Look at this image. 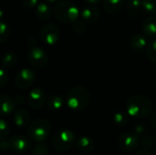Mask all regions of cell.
<instances>
[{
	"label": "cell",
	"mask_w": 156,
	"mask_h": 155,
	"mask_svg": "<svg viewBox=\"0 0 156 155\" xmlns=\"http://www.w3.org/2000/svg\"><path fill=\"white\" fill-rule=\"evenodd\" d=\"M154 105L152 100L144 95H135L131 97L126 104L127 113L135 118H144L153 111Z\"/></svg>",
	"instance_id": "cell-1"
},
{
	"label": "cell",
	"mask_w": 156,
	"mask_h": 155,
	"mask_svg": "<svg viewBox=\"0 0 156 155\" xmlns=\"http://www.w3.org/2000/svg\"><path fill=\"white\" fill-rule=\"evenodd\" d=\"M90 101V94L84 87H75L67 95V105L72 111H82L86 109Z\"/></svg>",
	"instance_id": "cell-2"
},
{
	"label": "cell",
	"mask_w": 156,
	"mask_h": 155,
	"mask_svg": "<svg viewBox=\"0 0 156 155\" xmlns=\"http://www.w3.org/2000/svg\"><path fill=\"white\" fill-rule=\"evenodd\" d=\"M53 14L58 21L69 24L77 20L80 11L69 1H60L55 5Z\"/></svg>",
	"instance_id": "cell-3"
},
{
	"label": "cell",
	"mask_w": 156,
	"mask_h": 155,
	"mask_svg": "<svg viewBox=\"0 0 156 155\" xmlns=\"http://www.w3.org/2000/svg\"><path fill=\"white\" fill-rule=\"evenodd\" d=\"M51 132V125L46 119H37L29 124L27 133L29 138L37 143L46 141Z\"/></svg>",
	"instance_id": "cell-4"
},
{
	"label": "cell",
	"mask_w": 156,
	"mask_h": 155,
	"mask_svg": "<svg viewBox=\"0 0 156 155\" xmlns=\"http://www.w3.org/2000/svg\"><path fill=\"white\" fill-rule=\"evenodd\" d=\"M75 135L74 133L67 129L58 131L51 140V144L54 150L57 152H67L75 144Z\"/></svg>",
	"instance_id": "cell-5"
},
{
	"label": "cell",
	"mask_w": 156,
	"mask_h": 155,
	"mask_svg": "<svg viewBox=\"0 0 156 155\" xmlns=\"http://www.w3.org/2000/svg\"><path fill=\"white\" fill-rule=\"evenodd\" d=\"M120 148L124 152H133L140 145V138L136 133L125 132L122 133L118 139Z\"/></svg>",
	"instance_id": "cell-6"
},
{
	"label": "cell",
	"mask_w": 156,
	"mask_h": 155,
	"mask_svg": "<svg viewBox=\"0 0 156 155\" xmlns=\"http://www.w3.org/2000/svg\"><path fill=\"white\" fill-rule=\"evenodd\" d=\"M59 35L60 34L58 28L51 24L45 25L40 31V37L42 41L48 46L55 45L58 41Z\"/></svg>",
	"instance_id": "cell-7"
},
{
	"label": "cell",
	"mask_w": 156,
	"mask_h": 155,
	"mask_svg": "<svg viewBox=\"0 0 156 155\" xmlns=\"http://www.w3.org/2000/svg\"><path fill=\"white\" fill-rule=\"evenodd\" d=\"M27 58L29 63L37 69L44 68L48 64V57L45 51L40 48H32L27 53Z\"/></svg>",
	"instance_id": "cell-8"
},
{
	"label": "cell",
	"mask_w": 156,
	"mask_h": 155,
	"mask_svg": "<svg viewBox=\"0 0 156 155\" xmlns=\"http://www.w3.org/2000/svg\"><path fill=\"white\" fill-rule=\"evenodd\" d=\"M10 151L15 153H25L30 148V141L24 135L16 134L11 136L8 140Z\"/></svg>",
	"instance_id": "cell-9"
},
{
	"label": "cell",
	"mask_w": 156,
	"mask_h": 155,
	"mask_svg": "<svg viewBox=\"0 0 156 155\" xmlns=\"http://www.w3.org/2000/svg\"><path fill=\"white\" fill-rule=\"evenodd\" d=\"M35 80V74L29 69H23L16 76L15 84L20 90H26L29 88Z\"/></svg>",
	"instance_id": "cell-10"
},
{
	"label": "cell",
	"mask_w": 156,
	"mask_h": 155,
	"mask_svg": "<svg viewBox=\"0 0 156 155\" xmlns=\"http://www.w3.org/2000/svg\"><path fill=\"white\" fill-rule=\"evenodd\" d=\"M45 93L40 88L32 89L28 94L27 101L33 110H39L45 103Z\"/></svg>",
	"instance_id": "cell-11"
},
{
	"label": "cell",
	"mask_w": 156,
	"mask_h": 155,
	"mask_svg": "<svg viewBox=\"0 0 156 155\" xmlns=\"http://www.w3.org/2000/svg\"><path fill=\"white\" fill-rule=\"evenodd\" d=\"M14 122L15 124L19 128L27 127L31 123V117L29 112L24 109L17 110L14 114Z\"/></svg>",
	"instance_id": "cell-12"
},
{
	"label": "cell",
	"mask_w": 156,
	"mask_h": 155,
	"mask_svg": "<svg viewBox=\"0 0 156 155\" xmlns=\"http://www.w3.org/2000/svg\"><path fill=\"white\" fill-rule=\"evenodd\" d=\"M15 110V101L5 94H0V115H9Z\"/></svg>",
	"instance_id": "cell-13"
},
{
	"label": "cell",
	"mask_w": 156,
	"mask_h": 155,
	"mask_svg": "<svg viewBox=\"0 0 156 155\" xmlns=\"http://www.w3.org/2000/svg\"><path fill=\"white\" fill-rule=\"evenodd\" d=\"M131 45L134 50L138 52H143L144 50L147 49L148 45H149L147 37L141 35V34L134 35L131 39Z\"/></svg>",
	"instance_id": "cell-14"
},
{
	"label": "cell",
	"mask_w": 156,
	"mask_h": 155,
	"mask_svg": "<svg viewBox=\"0 0 156 155\" xmlns=\"http://www.w3.org/2000/svg\"><path fill=\"white\" fill-rule=\"evenodd\" d=\"M143 32L147 37H156V16H151L143 23Z\"/></svg>",
	"instance_id": "cell-15"
},
{
	"label": "cell",
	"mask_w": 156,
	"mask_h": 155,
	"mask_svg": "<svg viewBox=\"0 0 156 155\" xmlns=\"http://www.w3.org/2000/svg\"><path fill=\"white\" fill-rule=\"evenodd\" d=\"M77 148L82 153H90L93 151L95 143L91 137L81 136L76 141Z\"/></svg>",
	"instance_id": "cell-16"
},
{
	"label": "cell",
	"mask_w": 156,
	"mask_h": 155,
	"mask_svg": "<svg viewBox=\"0 0 156 155\" xmlns=\"http://www.w3.org/2000/svg\"><path fill=\"white\" fill-rule=\"evenodd\" d=\"M81 17L86 23H93L100 17V11L94 6L85 7L81 11Z\"/></svg>",
	"instance_id": "cell-17"
},
{
	"label": "cell",
	"mask_w": 156,
	"mask_h": 155,
	"mask_svg": "<svg viewBox=\"0 0 156 155\" xmlns=\"http://www.w3.org/2000/svg\"><path fill=\"white\" fill-rule=\"evenodd\" d=\"M127 9L131 16L138 17L144 11L142 0H128L127 1Z\"/></svg>",
	"instance_id": "cell-18"
},
{
	"label": "cell",
	"mask_w": 156,
	"mask_h": 155,
	"mask_svg": "<svg viewBox=\"0 0 156 155\" xmlns=\"http://www.w3.org/2000/svg\"><path fill=\"white\" fill-rule=\"evenodd\" d=\"M124 0H104V8L109 14H117L122 8Z\"/></svg>",
	"instance_id": "cell-19"
},
{
	"label": "cell",
	"mask_w": 156,
	"mask_h": 155,
	"mask_svg": "<svg viewBox=\"0 0 156 155\" xmlns=\"http://www.w3.org/2000/svg\"><path fill=\"white\" fill-rule=\"evenodd\" d=\"M36 15L41 20H48L52 16V10L45 3H40L36 7Z\"/></svg>",
	"instance_id": "cell-20"
},
{
	"label": "cell",
	"mask_w": 156,
	"mask_h": 155,
	"mask_svg": "<svg viewBox=\"0 0 156 155\" xmlns=\"http://www.w3.org/2000/svg\"><path fill=\"white\" fill-rule=\"evenodd\" d=\"M47 105L49 110L57 111L62 109L64 105V100L62 97H60L59 95H51L47 100Z\"/></svg>",
	"instance_id": "cell-21"
},
{
	"label": "cell",
	"mask_w": 156,
	"mask_h": 155,
	"mask_svg": "<svg viewBox=\"0 0 156 155\" xmlns=\"http://www.w3.org/2000/svg\"><path fill=\"white\" fill-rule=\"evenodd\" d=\"M16 61H17L16 54L14 53V52H9V53H6L3 57V58H2V66L7 69L12 68L16 63Z\"/></svg>",
	"instance_id": "cell-22"
},
{
	"label": "cell",
	"mask_w": 156,
	"mask_h": 155,
	"mask_svg": "<svg viewBox=\"0 0 156 155\" xmlns=\"http://www.w3.org/2000/svg\"><path fill=\"white\" fill-rule=\"evenodd\" d=\"M129 114L127 112H123V111H118L116 112L113 117V122L117 125V126H124L129 122Z\"/></svg>",
	"instance_id": "cell-23"
},
{
	"label": "cell",
	"mask_w": 156,
	"mask_h": 155,
	"mask_svg": "<svg viewBox=\"0 0 156 155\" xmlns=\"http://www.w3.org/2000/svg\"><path fill=\"white\" fill-rule=\"evenodd\" d=\"M11 35V29L7 24L0 20V43L5 42Z\"/></svg>",
	"instance_id": "cell-24"
},
{
	"label": "cell",
	"mask_w": 156,
	"mask_h": 155,
	"mask_svg": "<svg viewBox=\"0 0 156 155\" xmlns=\"http://www.w3.org/2000/svg\"><path fill=\"white\" fill-rule=\"evenodd\" d=\"M142 144L147 150H153L156 148V138L153 135H144L142 138Z\"/></svg>",
	"instance_id": "cell-25"
},
{
	"label": "cell",
	"mask_w": 156,
	"mask_h": 155,
	"mask_svg": "<svg viewBox=\"0 0 156 155\" xmlns=\"http://www.w3.org/2000/svg\"><path fill=\"white\" fill-rule=\"evenodd\" d=\"M144 10L153 16L156 15V0H142Z\"/></svg>",
	"instance_id": "cell-26"
},
{
	"label": "cell",
	"mask_w": 156,
	"mask_h": 155,
	"mask_svg": "<svg viewBox=\"0 0 156 155\" xmlns=\"http://www.w3.org/2000/svg\"><path fill=\"white\" fill-rule=\"evenodd\" d=\"M10 132L9 126L5 121L0 119V140H5Z\"/></svg>",
	"instance_id": "cell-27"
},
{
	"label": "cell",
	"mask_w": 156,
	"mask_h": 155,
	"mask_svg": "<svg viewBox=\"0 0 156 155\" xmlns=\"http://www.w3.org/2000/svg\"><path fill=\"white\" fill-rule=\"evenodd\" d=\"M48 153V147L43 142L38 143L33 149V155H47Z\"/></svg>",
	"instance_id": "cell-28"
},
{
	"label": "cell",
	"mask_w": 156,
	"mask_h": 155,
	"mask_svg": "<svg viewBox=\"0 0 156 155\" xmlns=\"http://www.w3.org/2000/svg\"><path fill=\"white\" fill-rule=\"evenodd\" d=\"M147 55L152 62L156 63V39L149 43L147 48Z\"/></svg>",
	"instance_id": "cell-29"
},
{
	"label": "cell",
	"mask_w": 156,
	"mask_h": 155,
	"mask_svg": "<svg viewBox=\"0 0 156 155\" xmlns=\"http://www.w3.org/2000/svg\"><path fill=\"white\" fill-rule=\"evenodd\" d=\"M8 80V75L6 69L4 68L3 66L0 67V88H3Z\"/></svg>",
	"instance_id": "cell-30"
},
{
	"label": "cell",
	"mask_w": 156,
	"mask_h": 155,
	"mask_svg": "<svg viewBox=\"0 0 156 155\" xmlns=\"http://www.w3.org/2000/svg\"><path fill=\"white\" fill-rule=\"evenodd\" d=\"M73 28H74L75 32H77L79 34H81V33H83L85 31L86 26H85V24L82 21L76 20V21L73 22Z\"/></svg>",
	"instance_id": "cell-31"
},
{
	"label": "cell",
	"mask_w": 156,
	"mask_h": 155,
	"mask_svg": "<svg viewBox=\"0 0 156 155\" xmlns=\"http://www.w3.org/2000/svg\"><path fill=\"white\" fill-rule=\"evenodd\" d=\"M0 151L3 152V153H5V152L10 151V147H9L8 141L0 140Z\"/></svg>",
	"instance_id": "cell-32"
},
{
	"label": "cell",
	"mask_w": 156,
	"mask_h": 155,
	"mask_svg": "<svg viewBox=\"0 0 156 155\" xmlns=\"http://www.w3.org/2000/svg\"><path fill=\"white\" fill-rule=\"evenodd\" d=\"M38 0H23V5L27 8H34L37 5Z\"/></svg>",
	"instance_id": "cell-33"
},
{
	"label": "cell",
	"mask_w": 156,
	"mask_h": 155,
	"mask_svg": "<svg viewBox=\"0 0 156 155\" xmlns=\"http://www.w3.org/2000/svg\"><path fill=\"white\" fill-rule=\"evenodd\" d=\"M14 101H15L16 103H17V104H23L24 101H25V100H24L23 96H21V95H16Z\"/></svg>",
	"instance_id": "cell-34"
},
{
	"label": "cell",
	"mask_w": 156,
	"mask_h": 155,
	"mask_svg": "<svg viewBox=\"0 0 156 155\" xmlns=\"http://www.w3.org/2000/svg\"><path fill=\"white\" fill-rule=\"evenodd\" d=\"M150 122H151V124H152L153 127L156 128V111H154V112L153 113V115L151 116Z\"/></svg>",
	"instance_id": "cell-35"
},
{
	"label": "cell",
	"mask_w": 156,
	"mask_h": 155,
	"mask_svg": "<svg viewBox=\"0 0 156 155\" xmlns=\"http://www.w3.org/2000/svg\"><path fill=\"white\" fill-rule=\"evenodd\" d=\"M136 155H152L147 149H141L137 152Z\"/></svg>",
	"instance_id": "cell-36"
},
{
	"label": "cell",
	"mask_w": 156,
	"mask_h": 155,
	"mask_svg": "<svg viewBox=\"0 0 156 155\" xmlns=\"http://www.w3.org/2000/svg\"><path fill=\"white\" fill-rule=\"evenodd\" d=\"M85 1L90 4H98L101 0H85Z\"/></svg>",
	"instance_id": "cell-37"
},
{
	"label": "cell",
	"mask_w": 156,
	"mask_h": 155,
	"mask_svg": "<svg viewBox=\"0 0 156 155\" xmlns=\"http://www.w3.org/2000/svg\"><path fill=\"white\" fill-rule=\"evenodd\" d=\"M3 16H4V11L2 10V8L0 7V19L3 17Z\"/></svg>",
	"instance_id": "cell-38"
},
{
	"label": "cell",
	"mask_w": 156,
	"mask_h": 155,
	"mask_svg": "<svg viewBox=\"0 0 156 155\" xmlns=\"http://www.w3.org/2000/svg\"><path fill=\"white\" fill-rule=\"evenodd\" d=\"M44 1H46V2H50V3H52V2H56V1H58V0H44Z\"/></svg>",
	"instance_id": "cell-39"
}]
</instances>
